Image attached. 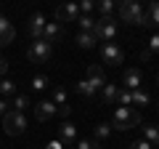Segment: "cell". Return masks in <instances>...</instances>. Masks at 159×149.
I'll return each mask as SVG.
<instances>
[{
    "mask_svg": "<svg viewBox=\"0 0 159 149\" xmlns=\"http://www.w3.org/2000/svg\"><path fill=\"white\" fill-rule=\"evenodd\" d=\"M141 125V115L130 107H117L114 109V117H111V128L114 131H130V128Z\"/></svg>",
    "mask_w": 159,
    "mask_h": 149,
    "instance_id": "obj_1",
    "label": "cell"
},
{
    "mask_svg": "<svg viewBox=\"0 0 159 149\" xmlns=\"http://www.w3.org/2000/svg\"><path fill=\"white\" fill-rule=\"evenodd\" d=\"M117 29L119 24L114 22V16H101L93 27V35H96V40H103V43H111L117 37Z\"/></svg>",
    "mask_w": 159,
    "mask_h": 149,
    "instance_id": "obj_2",
    "label": "cell"
},
{
    "mask_svg": "<svg viewBox=\"0 0 159 149\" xmlns=\"http://www.w3.org/2000/svg\"><path fill=\"white\" fill-rule=\"evenodd\" d=\"M3 128H6L8 136H21L24 128H27V117H24L21 112H13V109H8L6 115H3Z\"/></svg>",
    "mask_w": 159,
    "mask_h": 149,
    "instance_id": "obj_3",
    "label": "cell"
},
{
    "mask_svg": "<svg viewBox=\"0 0 159 149\" xmlns=\"http://www.w3.org/2000/svg\"><path fill=\"white\" fill-rule=\"evenodd\" d=\"M51 53H53V46L48 40H32V46L27 48V59L32 64H43V61H48L51 59Z\"/></svg>",
    "mask_w": 159,
    "mask_h": 149,
    "instance_id": "obj_4",
    "label": "cell"
},
{
    "mask_svg": "<svg viewBox=\"0 0 159 149\" xmlns=\"http://www.w3.org/2000/svg\"><path fill=\"white\" fill-rule=\"evenodd\" d=\"M119 16H122V22H127V24H138V27H141L143 8L138 6L135 0H125V3L119 6Z\"/></svg>",
    "mask_w": 159,
    "mask_h": 149,
    "instance_id": "obj_5",
    "label": "cell"
},
{
    "mask_svg": "<svg viewBox=\"0 0 159 149\" xmlns=\"http://www.w3.org/2000/svg\"><path fill=\"white\" fill-rule=\"evenodd\" d=\"M122 59H125V53H122V48H119L117 43H103L101 46V61L103 64L117 67V64H122Z\"/></svg>",
    "mask_w": 159,
    "mask_h": 149,
    "instance_id": "obj_6",
    "label": "cell"
},
{
    "mask_svg": "<svg viewBox=\"0 0 159 149\" xmlns=\"http://www.w3.org/2000/svg\"><path fill=\"white\" fill-rule=\"evenodd\" d=\"M48 19L43 16V13H32V16L27 19V32L32 40H43V29H45Z\"/></svg>",
    "mask_w": 159,
    "mask_h": 149,
    "instance_id": "obj_7",
    "label": "cell"
},
{
    "mask_svg": "<svg viewBox=\"0 0 159 149\" xmlns=\"http://www.w3.org/2000/svg\"><path fill=\"white\" fill-rule=\"evenodd\" d=\"M85 80L90 83V88L98 93L103 85H106V72H103V67H101V64H90V67H88V77H85Z\"/></svg>",
    "mask_w": 159,
    "mask_h": 149,
    "instance_id": "obj_8",
    "label": "cell"
},
{
    "mask_svg": "<svg viewBox=\"0 0 159 149\" xmlns=\"http://www.w3.org/2000/svg\"><path fill=\"white\" fill-rule=\"evenodd\" d=\"M122 85H125L127 91H138V88H143V72H141V69H125V74H122Z\"/></svg>",
    "mask_w": 159,
    "mask_h": 149,
    "instance_id": "obj_9",
    "label": "cell"
},
{
    "mask_svg": "<svg viewBox=\"0 0 159 149\" xmlns=\"http://www.w3.org/2000/svg\"><path fill=\"white\" fill-rule=\"evenodd\" d=\"M80 19V8L74 6V3H64V6L56 8V22H77Z\"/></svg>",
    "mask_w": 159,
    "mask_h": 149,
    "instance_id": "obj_10",
    "label": "cell"
},
{
    "mask_svg": "<svg viewBox=\"0 0 159 149\" xmlns=\"http://www.w3.org/2000/svg\"><path fill=\"white\" fill-rule=\"evenodd\" d=\"M141 27H148V29L159 27V3H148V8L141 16Z\"/></svg>",
    "mask_w": 159,
    "mask_h": 149,
    "instance_id": "obj_11",
    "label": "cell"
},
{
    "mask_svg": "<svg viewBox=\"0 0 159 149\" xmlns=\"http://www.w3.org/2000/svg\"><path fill=\"white\" fill-rule=\"evenodd\" d=\"M56 112H58V107L53 101H40L37 107H34V117H37L40 123H45V120H51V117H56Z\"/></svg>",
    "mask_w": 159,
    "mask_h": 149,
    "instance_id": "obj_12",
    "label": "cell"
},
{
    "mask_svg": "<svg viewBox=\"0 0 159 149\" xmlns=\"http://www.w3.org/2000/svg\"><path fill=\"white\" fill-rule=\"evenodd\" d=\"M61 37H64V27H61L58 22H48L45 29H43V40H48V43L53 46V43L61 40Z\"/></svg>",
    "mask_w": 159,
    "mask_h": 149,
    "instance_id": "obj_13",
    "label": "cell"
},
{
    "mask_svg": "<svg viewBox=\"0 0 159 149\" xmlns=\"http://www.w3.org/2000/svg\"><path fill=\"white\" fill-rule=\"evenodd\" d=\"M13 37H16V29H13V24L8 22L6 16H0V48L8 46V43H13Z\"/></svg>",
    "mask_w": 159,
    "mask_h": 149,
    "instance_id": "obj_14",
    "label": "cell"
},
{
    "mask_svg": "<svg viewBox=\"0 0 159 149\" xmlns=\"http://www.w3.org/2000/svg\"><path fill=\"white\" fill-rule=\"evenodd\" d=\"M74 43H77L80 48H85V51H90V48L98 46V40H96V35H93V32H77Z\"/></svg>",
    "mask_w": 159,
    "mask_h": 149,
    "instance_id": "obj_15",
    "label": "cell"
},
{
    "mask_svg": "<svg viewBox=\"0 0 159 149\" xmlns=\"http://www.w3.org/2000/svg\"><path fill=\"white\" fill-rule=\"evenodd\" d=\"M117 93H119V85L106 83V85L101 88V99H103V104H114V101H117Z\"/></svg>",
    "mask_w": 159,
    "mask_h": 149,
    "instance_id": "obj_16",
    "label": "cell"
},
{
    "mask_svg": "<svg viewBox=\"0 0 159 149\" xmlns=\"http://www.w3.org/2000/svg\"><path fill=\"white\" fill-rule=\"evenodd\" d=\"M143 138H146L151 147H159V125H146L143 128Z\"/></svg>",
    "mask_w": 159,
    "mask_h": 149,
    "instance_id": "obj_17",
    "label": "cell"
},
{
    "mask_svg": "<svg viewBox=\"0 0 159 149\" xmlns=\"http://www.w3.org/2000/svg\"><path fill=\"white\" fill-rule=\"evenodd\" d=\"M58 136H61V141H74V138H77V128H74L72 123H64V125L58 128Z\"/></svg>",
    "mask_w": 159,
    "mask_h": 149,
    "instance_id": "obj_18",
    "label": "cell"
},
{
    "mask_svg": "<svg viewBox=\"0 0 159 149\" xmlns=\"http://www.w3.org/2000/svg\"><path fill=\"white\" fill-rule=\"evenodd\" d=\"M148 101H151V96H148V93L143 91V88H138V91H133V104H135V107H146Z\"/></svg>",
    "mask_w": 159,
    "mask_h": 149,
    "instance_id": "obj_19",
    "label": "cell"
},
{
    "mask_svg": "<svg viewBox=\"0 0 159 149\" xmlns=\"http://www.w3.org/2000/svg\"><path fill=\"white\" fill-rule=\"evenodd\" d=\"M96 22H98V19H93V16H80V19H77V24H80V32H93Z\"/></svg>",
    "mask_w": 159,
    "mask_h": 149,
    "instance_id": "obj_20",
    "label": "cell"
},
{
    "mask_svg": "<svg viewBox=\"0 0 159 149\" xmlns=\"http://www.w3.org/2000/svg\"><path fill=\"white\" fill-rule=\"evenodd\" d=\"M117 104H119V107H130V104H133V91H127V88H119V93H117Z\"/></svg>",
    "mask_w": 159,
    "mask_h": 149,
    "instance_id": "obj_21",
    "label": "cell"
},
{
    "mask_svg": "<svg viewBox=\"0 0 159 149\" xmlns=\"http://www.w3.org/2000/svg\"><path fill=\"white\" fill-rule=\"evenodd\" d=\"M96 141H101V138H106V136H111V123H98L96 125Z\"/></svg>",
    "mask_w": 159,
    "mask_h": 149,
    "instance_id": "obj_22",
    "label": "cell"
},
{
    "mask_svg": "<svg viewBox=\"0 0 159 149\" xmlns=\"http://www.w3.org/2000/svg\"><path fill=\"white\" fill-rule=\"evenodd\" d=\"M29 107V99L24 96V93H16V96H13V112H21L24 115V109Z\"/></svg>",
    "mask_w": 159,
    "mask_h": 149,
    "instance_id": "obj_23",
    "label": "cell"
},
{
    "mask_svg": "<svg viewBox=\"0 0 159 149\" xmlns=\"http://www.w3.org/2000/svg\"><path fill=\"white\" fill-rule=\"evenodd\" d=\"M77 93H80V96H85V99H93V96H96V91L90 88V83H88V80H80V83H77Z\"/></svg>",
    "mask_w": 159,
    "mask_h": 149,
    "instance_id": "obj_24",
    "label": "cell"
},
{
    "mask_svg": "<svg viewBox=\"0 0 159 149\" xmlns=\"http://www.w3.org/2000/svg\"><path fill=\"white\" fill-rule=\"evenodd\" d=\"M48 85H51V83H48L45 74H34L32 77V91H45Z\"/></svg>",
    "mask_w": 159,
    "mask_h": 149,
    "instance_id": "obj_25",
    "label": "cell"
},
{
    "mask_svg": "<svg viewBox=\"0 0 159 149\" xmlns=\"http://www.w3.org/2000/svg\"><path fill=\"white\" fill-rule=\"evenodd\" d=\"M0 96H16V83L13 80H3L0 83Z\"/></svg>",
    "mask_w": 159,
    "mask_h": 149,
    "instance_id": "obj_26",
    "label": "cell"
},
{
    "mask_svg": "<svg viewBox=\"0 0 159 149\" xmlns=\"http://www.w3.org/2000/svg\"><path fill=\"white\" fill-rule=\"evenodd\" d=\"M74 149H101V141H96V138H80Z\"/></svg>",
    "mask_w": 159,
    "mask_h": 149,
    "instance_id": "obj_27",
    "label": "cell"
},
{
    "mask_svg": "<svg viewBox=\"0 0 159 149\" xmlns=\"http://www.w3.org/2000/svg\"><path fill=\"white\" fill-rule=\"evenodd\" d=\"M98 11H101L103 16H114V0H101V3H98Z\"/></svg>",
    "mask_w": 159,
    "mask_h": 149,
    "instance_id": "obj_28",
    "label": "cell"
},
{
    "mask_svg": "<svg viewBox=\"0 0 159 149\" xmlns=\"http://www.w3.org/2000/svg\"><path fill=\"white\" fill-rule=\"evenodd\" d=\"M53 104H56V107L69 104V101H66V93H64V88H53Z\"/></svg>",
    "mask_w": 159,
    "mask_h": 149,
    "instance_id": "obj_29",
    "label": "cell"
},
{
    "mask_svg": "<svg viewBox=\"0 0 159 149\" xmlns=\"http://www.w3.org/2000/svg\"><path fill=\"white\" fill-rule=\"evenodd\" d=\"M77 8H80V16H90L93 8H96V3H93V0H82Z\"/></svg>",
    "mask_w": 159,
    "mask_h": 149,
    "instance_id": "obj_30",
    "label": "cell"
},
{
    "mask_svg": "<svg viewBox=\"0 0 159 149\" xmlns=\"http://www.w3.org/2000/svg\"><path fill=\"white\" fill-rule=\"evenodd\" d=\"M148 53H159V32L151 35V40H148Z\"/></svg>",
    "mask_w": 159,
    "mask_h": 149,
    "instance_id": "obj_31",
    "label": "cell"
},
{
    "mask_svg": "<svg viewBox=\"0 0 159 149\" xmlns=\"http://www.w3.org/2000/svg\"><path fill=\"white\" fill-rule=\"evenodd\" d=\"M130 149H154V147L146 141V138H135V141L130 144Z\"/></svg>",
    "mask_w": 159,
    "mask_h": 149,
    "instance_id": "obj_32",
    "label": "cell"
},
{
    "mask_svg": "<svg viewBox=\"0 0 159 149\" xmlns=\"http://www.w3.org/2000/svg\"><path fill=\"white\" fill-rule=\"evenodd\" d=\"M56 115H61V117H69L72 115V107H69V104H64V107H58V112Z\"/></svg>",
    "mask_w": 159,
    "mask_h": 149,
    "instance_id": "obj_33",
    "label": "cell"
},
{
    "mask_svg": "<svg viewBox=\"0 0 159 149\" xmlns=\"http://www.w3.org/2000/svg\"><path fill=\"white\" fill-rule=\"evenodd\" d=\"M6 72H8V61L0 56V74H6Z\"/></svg>",
    "mask_w": 159,
    "mask_h": 149,
    "instance_id": "obj_34",
    "label": "cell"
},
{
    "mask_svg": "<svg viewBox=\"0 0 159 149\" xmlns=\"http://www.w3.org/2000/svg\"><path fill=\"white\" fill-rule=\"evenodd\" d=\"M45 149H64V147H61V141H51Z\"/></svg>",
    "mask_w": 159,
    "mask_h": 149,
    "instance_id": "obj_35",
    "label": "cell"
},
{
    "mask_svg": "<svg viewBox=\"0 0 159 149\" xmlns=\"http://www.w3.org/2000/svg\"><path fill=\"white\" fill-rule=\"evenodd\" d=\"M6 107H8V104H6V101H3V99H0V117L6 115Z\"/></svg>",
    "mask_w": 159,
    "mask_h": 149,
    "instance_id": "obj_36",
    "label": "cell"
},
{
    "mask_svg": "<svg viewBox=\"0 0 159 149\" xmlns=\"http://www.w3.org/2000/svg\"><path fill=\"white\" fill-rule=\"evenodd\" d=\"M157 83H159V72H157Z\"/></svg>",
    "mask_w": 159,
    "mask_h": 149,
    "instance_id": "obj_37",
    "label": "cell"
},
{
    "mask_svg": "<svg viewBox=\"0 0 159 149\" xmlns=\"http://www.w3.org/2000/svg\"><path fill=\"white\" fill-rule=\"evenodd\" d=\"M69 149H72V147H69Z\"/></svg>",
    "mask_w": 159,
    "mask_h": 149,
    "instance_id": "obj_38",
    "label": "cell"
}]
</instances>
